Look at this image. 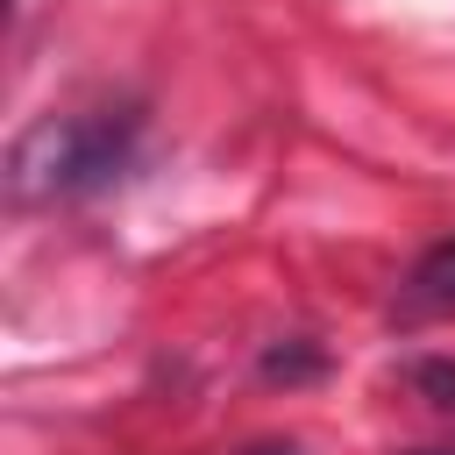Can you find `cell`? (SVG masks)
Returning <instances> with one entry per match:
<instances>
[{
    "instance_id": "1",
    "label": "cell",
    "mask_w": 455,
    "mask_h": 455,
    "mask_svg": "<svg viewBox=\"0 0 455 455\" xmlns=\"http://www.w3.org/2000/svg\"><path fill=\"white\" fill-rule=\"evenodd\" d=\"M135 156V114L92 107V114H43L14 142V192L21 199H85L114 185Z\"/></svg>"
},
{
    "instance_id": "2",
    "label": "cell",
    "mask_w": 455,
    "mask_h": 455,
    "mask_svg": "<svg viewBox=\"0 0 455 455\" xmlns=\"http://www.w3.org/2000/svg\"><path fill=\"white\" fill-rule=\"evenodd\" d=\"M398 313L405 320H427V313H455V235L434 242L412 270H405V291H398Z\"/></svg>"
},
{
    "instance_id": "3",
    "label": "cell",
    "mask_w": 455,
    "mask_h": 455,
    "mask_svg": "<svg viewBox=\"0 0 455 455\" xmlns=\"http://www.w3.org/2000/svg\"><path fill=\"white\" fill-rule=\"evenodd\" d=\"M249 455H299L291 441H263V448H249Z\"/></svg>"
},
{
    "instance_id": "4",
    "label": "cell",
    "mask_w": 455,
    "mask_h": 455,
    "mask_svg": "<svg viewBox=\"0 0 455 455\" xmlns=\"http://www.w3.org/2000/svg\"><path fill=\"white\" fill-rule=\"evenodd\" d=\"M427 455H448V448H427Z\"/></svg>"
}]
</instances>
